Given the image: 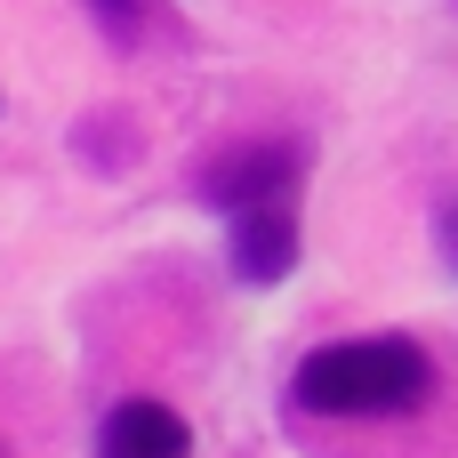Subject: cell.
I'll return each instance as SVG.
<instances>
[{"mask_svg":"<svg viewBox=\"0 0 458 458\" xmlns=\"http://www.w3.org/2000/svg\"><path fill=\"white\" fill-rule=\"evenodd\" d=\"M290 394L314 419H403L435 394V362L419 338H338L298 362Z\"/></svg>","mask_w":458,"mask_h":458,"instance_id":"1","label":"cell"},{"mask_svg":"<svg viewBox=\"0 0 458 458\" xmlns=\"http://www.w3.org/2000/svg\"><path fill=\"white\" fill-rule=\"evenodd\" d=\"M81 8L97 16V32H105L113 48H137L145 24H153V0H81Z\"/></svg>","mask_w":458,"mask_h":458,"instance_id":"5","label":"cell"},{"mask_svg":"<svg viewBox=\"0 0 458 458\" xmlns=\"http://www.w3.org/2000/svg\"><path fill=\"white\" fill-rule=\"evenodd\" d=\"M81 153H89L97 169H121V161L137 153V137H121V113H89V129H81Z\"/></svg>","mask_w":458,"mask_h":458,"instance_id":"6","label":"cell"},{"mask_svg":"<svg viewBox=\"0 0 458 458\" xmlns=\"http://www.w3.org/2000/svg\"><path fill=\"white\" fill-rule=\"evenodd\" d=\"M435 242H443V258L458 266V193L443 201V209H435Z\"/></svg>","mask_w":458,"mask_h":458,"instance_id":"7","label":"cell"},{"mask_svg":"<svg viewBox=\"0 0 458 458\" xmlns=\"http://www.w3.org/2000/svg\"><path fill=\"white\" fill-rule=\"evenodd\" d=\"M97 458H193V435L169 403H121L97 435Z\"/></svg>","mask_w":458,"mask_h":458,"instance_id":"4","label":"cell"},{"mask_svg":"<svg viewBox=\"0 0 458 458\" xmlns=\"http://www.w3.org/2000/svg\"><path fill=\"white\" fill-rule=\"evenodd\" d=\"M0 458H8V443H0Z\"/></svg>","mask_w":458,"mask_h":458,"instance_id":"8","label":"cell"},{"mask_svg":"<svg viewBox=\"0 0 458 458\" xmlns=\"http://www.w3.org/2000/svg\"><path fill=\"white\" fill-rule=\"evenodd\" d=\"M233 217V274L242 282H282L298 266V193L282 201H250V209H225Z\"/></svg>","mask_w":458,"mask_h":458,"instance_id":"3","label":"cell"},{"mask_svg":"<svg viewBox=\"0 0 458 458\" xmlns=\"http://www.w3.org/2000/svg\"><path fill=\"white\" fill-rule=\"evenodd\" d=\"M298 177H306V145H298V137H242V145L209 153L193 185H201L209 209H250V201L298 193Z\"/></svg>","mask_w":458,"mask_h":458,"instance_id":"2","label":"cell"}]
</instances>
